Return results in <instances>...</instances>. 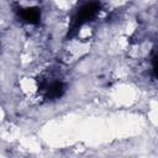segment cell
Instances as JSON below:
<instances>
[{"instance_id":"3957f363","label":"cell","mask_w":158,"mask_h":158,"mask_svg":"<svg viewBox=\"0 0 158 158\" xmlns=\"http://www.w3.org/2000/svg\"><path fill=\"white\" fill-rule=\"evenodd\" d=\"M17 15L22 22L28 25H37L41 20V10L38 7H20Z\"/></svg>"},{"instance_id":"7a4b0ae2","label":"cell","mask_w":158,"mask_h":158,"mask_svg":"<svg viewBox=\"0 0 158 158\" xmlns=\"http://www.w3.org/2000/svg\"><path fill=\"white\" fill-rule=\"evenodd\" d=\"M42 95L46 100H56L63 96L65 91V85L60 80H52V81H44L42 84Z\"/></svg>"},{"instance_id":"6da1fadb","label":"cell","mask_w":158,"mask_h":158,"mask_svg":"<svg viewBox=\"0 0 158 158\" xmlns=\"http://www.w3.org/2000/svg\"><path fill=\"white\" fill-rule=\"evenodd\" d=\"M100 9H101V5L98 0H89L81 4L72 19V22L68 30V36L69 37L74 36L83 25H85L86 22L96 17V15L100 12Z\"/></svg>"}]
</instances>
